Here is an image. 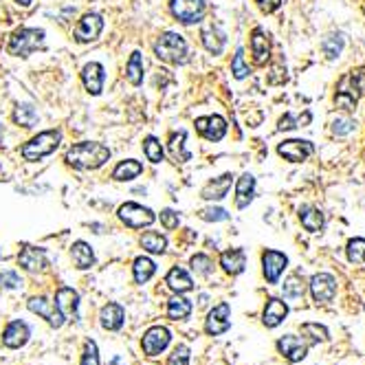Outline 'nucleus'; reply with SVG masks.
<instances>
[{"mask_svg":"<svg viewBox=\"0 0 365 365\" xmlns=\"http://www.w3.org/2000/svg\"><path fill=\"white\" fill-rule=\"evenodd\" d=\"M64 161L75 170H99L110 161V150L97 141H82L68 148Z\"/></svg>","mask_w":365,"mask_h":365,"instance_id":"f257e3e1","label":"nucleus"},{"mask_svg":"<svg viewBox=\"0 0 365 365\" xmlns=\"http://www.w3.org/2000/svg\"><path fill=\"white\" fill-rule=\"evenodd\" d=\"M365 88V68L361 71H352L348 75H344L336 84V93H334V103L336 108L341 110H354L356 103L363 95Z\"/></svg>","mask_w":365,"mask_h":365,"instance_id":"f03ea898","label":"nucleus"},{"mask_svg":"<svg viewBox=\"0 0 365 365\" xmlns=\"http://www.w3.org/2000/svg\"><path fill=\"white\" fill-rule=\"evenodd\" d=\"M62 143V130H44V133L36 135L31 141H27L22 145L20 154L24 161L29 163H36V161H42L44 156L53 154Z\"/></svg>","mask_w":365,"mask_h":365,"instance_id":"7ed1b4c3","label":"nucleus"},{"mask_svg":"<svg viewBox=\"0 0 365 365\" xmlns=\"http://www.w3.org/2000/svg\"><path fill=\"white\" fill-rule=\"evenodd\" d=\"M44 36H46L44 29H31V27L18 29L7 40V53L16 58H29L34 51L44 48Z\"/></svg>","mask_w":365,"mask_h":365,"instance_id":"20e7f679","label":"nucleus"},{"mask_svg":"<svg viewBox=\"0 0 365 365\" xmlns=\"http://www.w3.org/2000/svg\"><path fill=\"white\" fill-rule=\"evenodd\" d=\"M154 56L168 64H185L187 62V42L180 34L165 31L154 42Z\"/></svg>","mask_w":365,"mask_h":365,"instance_id":"39448f33","label":"nucleus"},{"mask_svg":"<svg viewBox=\"0 0 365 365\" xmlns=\"http://www.w3.org/2000/svg\"><path fill=\"white\" fill-rule=\"evenodd\" d=\"M117 216L130 229H143V227H150L156 220V214L150 210V207H143L139 202H123L119 207Z\"/></svg>","mask_w":365,"mask_h":365,"instance_id":"423d86ee","label":"nucleus"},{"mask_svg":"<svg viewBox=\"0 0 365 365\" xmlns=\"http://www.w3.org/2000/svg\"><path fill=\"white\" fill-rule=\"evenodd\" d=\"M170 11L182 24H196L202 22L207 5L205 0H170Z\"/></svg>","mask_w":365,"mask_h":365,"instance_id":"0eeeda50","label":"nucleus"},{"mask_svg":"<svg viewBox=\"0 0 365 365\" xmlns=\"http://www.w3.org/2000/svg\"><path fill=\"white\" fill-rule=\"evenodd\" d=\"M170 341H172V332L165 326H152L145 330L141 339V348L148 356H156L170 346Z\"/></svg>","mask_w":365,"mask_h":365,"instance_id":"6e6552de","label":"nucleus"},{"mask_svg":"<svg viewBox=\"0 0 365 365\" xmlns=\"http://www.w3.org/2000/svg\"><path fill=\"white\" fill-rule=\"evenodd\" d=\"M53 304L60 310V315L64 317V322H77V317H80V293L71 289V286L58 289Z\"/></svg>","mask_w":365,"mask_h":365,"instance_id":"1a4fd4ad","label":"nucleus"},{"mask_svg":"<svg viewBox=\"0 0 365 365\" xmlns=\"http://www.w3.org/2000/svg\"><path fill=\"white\" fill-rule=\"evenodd\" d=\"M101 31H103V18L99 14H84L82 20L77 22L73 38L80 44H88V42H95L101 36Z\"/></svg>","mask_w":365,"mask_h":365,"instance_id":"9d476101","label":"nucleus"},{"mask_svg":"<svg viewBox=\"0 0 365 365\" xmlns=\"http://www.w3.org/2000/svg\"><path fill=\"white\" fill-rule=\"evenodd\" d=\"M310 293L317 304H330L336 295V279L330 273H317L310 279Z\"/></svg>","mask_w":365,"mask_h":365,"instance_id":"9b49d317","label":"nucleus"},{"mask_svg":"<svg viewBox=\"0 0 365 365\" xmlns=\"http://www.w3.org/2000/svg\"><path fill=\"white\" fill-rule=\"evenodd\" d=\"M196 130L198 135L212 143H218L227 135V121L220 115H210V117H198L196 119Z\"/></svg>","mask_w":365,"mask_h":365,"instance_id":"f8f14e48","label":"nucleus"},{"mask_svg":"<svg viewBox=\"0 0 365 365\" xmlns=\"http://www.w3.org/2000/svg\"><path fill=\"white\" fill-rule=\"evenodd\" d=\"M231 328V306L227 302L214 306V310L207 315L205 319V332L212 334V336H218L222 332H227Z\"/></svg>","mask_w":365,"mask_h":365,"instance_id":"ddd939ff","label":"nucleus"},{"mask_svg":"<svg viewBox=\"0 0 365 365\" xmlns=\"http://www.w3.org/2000/svg\"><path fill=\"white\" fill-rule=\"evenodd\" d=\"M312 152H315V145H312L310 141H304V139H289V141L277 145V154L284 156V159L291 161V163L306 161Z\"/></svg>","mask_w":365,"mask_h":365,"instance_id":"4468645a","label":"nucleus"},{"mask_svg":"<svg viewBox=\"0 0 365 365\" xmlns=\"http://www.w3.org/2000/svg\"><path fill=\"white\" fill-rule=\"evenodd\" d=\"M286 267H289V257L284 253L273 251V249L262 253V271H264V277L269 284H277L282 273L286 271Z\"/></svg>","mask_w":365,"mask_h":365,"instance_id":"2eb2a0df","label":"nucleus"},{"mask_svg":"<svg viewBox=\"0 0 365 365\" xmlns=\"http://www.w3.org/2000/svg\"><path fill=\"white\" fill-rule=\"evenodd\" d=\"M18 264L29 273H42L48 267V259H46L44 249L27 245V247H22V251L18 253Z\"/></svg>","mask_w":365,"mask_h":365,"instance_id":"dca6fc26","label":"nucleus"},{"mask_svg":"<svg viewBox=\"0 0 365 365\" xmlns=\"http://www.w3.org/2000/svg\"><path fill=\"white\" fill-rule=\"evenodd\" d=\"M27 306H29L31 312H36V315L46 319L48 326H53V328H62L64 326V317L60 315V310L56 308L53 302H48L46 297H31L27 302Z\"/></svg>","mask_w":365,"mask_h":365,"instance_id":"f3484780","label":"nucleus"},{"mask_svg":"<svg viewBox=\"0 0 365 365\" xmlns=\"http://www.w3.org/2000/svg\"><path fill=\"white\" fill-rule=\"evenodd\" d=\"M277 350L284 359H289L291 363H299L302 359H306L308 352V344L304 339L295 336V334H286L277 341Z\"/></svg>","mask_w":365,"mask_h":365,"instance_id":"a211bd4d","label":"nucleus"},{"mask_svg":"<svg viewBox=\"0 0 365 365\" xmlns=\"http://www.w3.org/2000/svg\"><path fill=\"white\" fill-rule=\"evenodd\" d=\"M82 82H84V88L91 95H95V97L101 95L103 82H106V73H103V66L99 62H88L82 68Z\"/></svg>","mask_w":365,"mask_h":365,"instance_id":"6ab92c4d","label":"nucleus"},{"mask_svg":"<svg viewBox=\"0 0 365 365\" xmlns=\"http://www.w3.org/2000/svg\"><path fill=\"white\" fill-rule=\"evenodd\" d=\"M200 42L212 56H220L225 51V44H227V36L220 31L218 24H205L202 31H200Z\"/></svg>","mask_w":365,"mask_h":365,"instance_id":"aec40b11","label":"nucleus"},{"mask_svg":"<svg viewBox=\"0 0 365 365\" xmlns=\"http://www.w3.org/2000/svg\"><path fill=\"white\" fill-rule=\"evenodd\" d=\"M29 336H31V328L24 324V322H11L5 332H3V344L11 350H18L22 348L24 344L29 341Z\"/></svg>","mask_w":365,"mask_h":365,"instance_id":"412c9836","label":"nucleus"},{"mask_svg":"<svg viewBox=\"0 0 365 365\" xmlns=\"http://www.w3.org/2000/svg\"><path fill=\"white\" fill-rule=\"evenodd\" d=\"M251 53L255 64H267V60L271 58V40L264 29L255 27L251 31Z\"/></svg>","mask_w":365,"mask_h":365,"instance_id":"4be33fe9","label":"nucleus"},{"mask_svg":"<svg viewBox=\"0 0 365 365\" xmlns=\"http://www.w3.org/2000/svg\"><path fill=\"white\" fill-rule=\"evenodd\" d=\"M231 182H233V174H229V172L214 178V180H210L202 187L200 198H205V200H222V198H227V194L231 190Z\"/></svg>","mask_w":365,"mask_h":365,"instance_id":"5701e85b","label":"nucleus"},{"mask_svg":"<svg viewBox=\"0 0 365 365\" xmlns=\"http://www.w3.org/2000/svg\"><path fill=\"white\" fill-rule=\"evenodd\" d=\"M123 322H125V310H123V306H119L115 302L106 304L99 312V324L103 330H119L123 326Z\"/></svg>","mask_w":365,"mask_h":365,"instance_id":"b1692460","label":"nucleus"},{"mask_svg":"<svg viewBox=\"0 0 365 365\" xmlns=\"http://www.w3.org/2000/svg\"><path fill=\"white\" fill-rule=\"evenodd\" d=\"M286 315H289V306H286V302L277 299V297H271L264 306V312H262V322L267 328H277Z\"/></svg>","mask_w":365,"mask_h":365,"instance_id":"393cba45","label":"nucleus"},{"mask_svg":"<svg viewBox=\"0 0 365 365\" xmlns=\"http://www.w3.org/2000/svg\"><path fill=\"white\" fill-rule=\"evenodd\" d=\"M220 267L229 275H240L247 269V253L242 249H229L220 255Z\"/></svg>","mask_w":365,"mask_h":365,"instance_id":"a878e982","label":"nucleus"},{"mask_svg":"<svg viewBox=\"0 0 365 365\" xmlns=\"http://www.w3.org/2000/svg\"><path fill=\"white\" fill-rule=\"evenodd\" d=\"M71 257H73V264H75L77 269H80V271H86V269H91V267L95 264V253H93L91 245L84 242V240L73 242V247H71Z\"/></svg>","mask_w":365,"mask_h":365,"instance_id":"bb28decb","label":"nucleus"},{"mask_svg":"<svg viewBox=\"0 0 365 365\" xmlns=\"http://www.w3.org/2000/svg\"><path fill=\"white\" fill-rule=\"evenodd\" d=\"M255 196V178L253 174H242L236 182V207L245 210Z\"/></svg>","mask_w":365,"mask_h":365,"instance_id":"cd10ccee","label":"nucleus"},{"mask_svg":"<svg viewBox=\"0 0 365 365\" xmlns=\"http://www.w3.org/2000/svg\"><path fill=\"white\" fill-rule=\"evenodd\" d=\"M165 284L170 286V289L174 293H190L194 289V282L190 277V273L185 269H180V267H174L168 275H165Z\"/></svg>","mask_w":365,"mask_h":365,"instance_id":"c85d7f7f","label":"nucleus"},{"mask_svg":"<svg viewBox=\"0 0 365 365\" xmlns=\"http://www.w3.org/2000/svg\"><path fill=\"white\" fill-rule=\"evenodd\" d=\"M299 222L306 231L310 233H319L324 229V214L322 210H317V207L312 205H304L299 210Z\"/></svg>","mask_w":365,"mask_h":365,"instance_id":"c756f323","label":"nucleus"},{"mask_svg":"<svg viewBox=\"0 0 365 365\" xmlns=\"http://www.w3.org/2000/svg\"><path fill=\"white\" fill-rule=\"evenodd\" d=\"M185 141H187V133L185 130H180V133H174L170 137V154H172V159L178 161V163H185L192 159V152L185 148Z\"/></svg>","mask_w":365,"mask_h":365,"instance_id":"7c9ffc66","label":"nucleus"},{"mask_svg":"<svg viewBox=\"0 0 365 365\" xmlns=\"http://www.w3.org/2000/svg\"><path fill=\"white\" fill-rule=\"evenodd\" d=\"M143 174V165L141 161L137 159H128V161H121L115 170H113V178L123 182V180H135Z\"/></svg>","mask_w":365,"mask_h":365,"instance_id":"2f4dec72","label":"nucleus"},{"mask_svg":"<svg viewBox=\"0 0 365 365\" xmlns=\"http://www.w3.org/2000/svg\"><path fill=\"white\" fill-rule=\"evenodd\" d=\"M192 315V302L185 299V297H180L178 293L168 302V317L172 322H182V319H187Z\"/></svg>","mask_w":365,"mask_h":365,"instance_id":"473e14b6","label":"nucleus"},{"mask_svg":"<svg viewBox=\"0 0 365 365\" xmlns=\"http://www.w3.org/2000/svg\"><path fill=\"white\" fill-rule=\"evenodd\" d=\"M125 80L133 86H141V82H143V56H141V51H135V53L130 56V60L125 64Z\"/></svg>","mask_w":365,"mask_h":365,"instance_id":"72a5a7b5","label":"nucleus"},{"mask_svg":"<svg viewBox=\"0 0 365 365\" xmlns=\"http://www.w3.org/2000/svg\"><path fill=\"white\" fill-rule=\"evenodd\" d=\"M141 247L148 251V253H154V255H161L168 251V238L159 231H145L141 236Z\"/></svg>","mask_w":365,"mask_h":365,"instance_id":"f704fd0d","label":"nucleus"},{"mask_svg":"<svg viewBox=\"0 0 365 365\" xmlns=\"http://www.w3.org/2000/svg\"><path fill=\"white\" fill-rule=\"evenodd\" d=\"M156 273V264L154 259L145 257V255H139L135 262H133V275H135V282L137 284H145L152 275Z\"/></svg>","mask_w":365,"mask_h":365,"instance_id":"c9c22d12","label":"nucleus"},{"mask_svg":"<svg viewBox=\"0 0 365 365\" xmlns=\"http://www.w3.org/2000/svg\"><path fill=\"white\" fill-rule=\"evenodd\" d=\"M14 121L22 128H34L38 123V110L34 106H29V103H22V106H18L14 113Z\"/></svg>","mask_w":365,"mask_h":365,"instance_id":"e433bc0d","label":"nucleus"},{"mask_svg":"<svg viewBox=\"0 0 365 365\" xmlns=\"http://www.w3.org/2000/svg\"><path fill=\"white\" fill-rule=\"evenodd\" d=\"M304 293H306V282L299 273H293L284 282V297L295 299V297H304Z\"/></svg>","mask_w":365,"mask_h":365,"instance_id":"4c0bfd02","label":"nucleus"},{"mask_svg":"<svg viewBox=\"0 0 365 365\" xmlns=\"http://www.w3.org/2000/svg\"><path fill=\"white\" fill-rule=\"evenodd\" d=\"M143 152H145V156H148V161H150V163H161V161H163V156H165L163 145H161V141L156 139V137H145V141H143Z\"/></svg>","mask_w":365,"mask_h":365,"instance_id":"58836bf2","label":"nucleus"},{"mask_svg":"<svg viewBox=\"0 0 365 365\" xmlns=\"http://www.w3.org/2000/svg\"><path fill=\"white\" fill-rule=\"evenodd\" d=\"M302 332L310 339L308 346L310 344H319V341H328L330 334H328V328L319 326V324H304L302 326Z\"/></svg>","mask_w":365,"mask_h":365,"instance_id":"ea45409f","label":"nucleus"},{"mask_svg":"<svg viewBox=\"0 0 365 365\" xmlns=\"http://www.w3.org/2000/svg\"><path fill=\"white\" fill-rule=\"evenodd\" d=\"M312 121V115L310 113H304L302 117H295V115H291V113H286L282 119H279V125H277V130H293V128H304V125H308Z\"/></svg>","mask_w":365,"mask_h":365,"instance_id":"a19ab883","label":"nucleus"},{"mask_svg":"<svg viewBox=\"0 0 365 365\" xmlns=\"http://www.w3.org/2000/svg\"><path fill=\"white\" fill-rule=\"evenodd\" d=\"M348 259L352 264H363L365 262V238H352L348 242Z\"/></svg>","mask_w":365,"mask_h":365,"instance_id":"79ce46f5","label":"nucleus"},{"mask_svg":"<svg viewBox=\"0 0 365 365\" xmlns=\"http://www.w3.org/2000/svg\"><path fill=\"white\" fill-rule=\"evenodd\" d=\"M324 53L330 58V60H334L339 53L344 51V36L341 34H332V36H328V38H324Z\"/></svg>","mask_w":365,"mask_h":365,"instance_id":"37998d69","label":"nucleus"},{"mask_svg":"<svg viewBox=\"0 0 365 365\" xmlns=\"http://www.w3.org/2000/svg\"><path fill=\"white\" fill-rule=\"evenodd\" d=\"M231 73H233V77H236V80H245V77L251 73L249 64L245 62V48H238L236 56H233V60H231Z\"/></svg>","mask_w":365,"mask_h":365,"instance_id":"c03bdc74","label":"nucleus"},{"mask_svg":"<svg viewBox=\"0 0 365 365\" xmlns=\"http://www.w3.org/2000/svg\"><path fill=\"white\" fill-rule=\"evenodd\" d=\"M192 269H194L198 275H212V271H214V262H212V257H210V255L196 253V255L192 257Z\"/></svg>","mask_w":365,"mask_h":365,"instance_id":"a18cd8bd","label":"nucleus"},{"mask_svg":"<svg viewBox=\"0 0 365 365\" xmlns=\"http://www.w3.org/2000/svg\"><path fill=\"white\" fill-rule=\"evenodd\" d=\"M354 130H356V121L350 119V117H336L332 121V133L336 137H346V135L354 133Z\"/></svg>","mask_w":365,"mask_h":365,"instance_id":"49530a36","label":"nucleus"},{"mask_svg":"<svg viewBox=\"0 0 365 365\" xmlns=\"http://www.w3.org/2000/svg\"><path fill=\"white\" fill-rule=\"evenodd\" d=\"M168 365H190V348L185 344H178L170 359H168Z\"/></svg>","mask_w":365,"mask_h":365,"instance_id":"de8ad7c7","label":"nucleus"},{"mask_svg":"<svg viewBox=\"0 0 365 365\" xmlns=\"http://www.w3.org/2000/svg\"><path fill=\"white\" fill-rule=\"evenodd\" d=\"M200 218L207 222H222V220H229V212L222 210V207H207V210L200 212Z\"/></svg>","mask_w":365,"mask_h":365,"instance_id":"09e8293b","label":"nucleus"},{"mask_svg":"<svg viewBox=\"0 0 365 365\" xmlns=\"http://www.w3.org/2000/svg\"><path fill=\"white\" fill-rule=\"evenodd\" d=\"M20 286H22V277L16 271H3V273H0V289L14 291V289H20Z\"/></svg>","mask_w":365,"mask_h":365,"instance_id":"8fccbe9b","label":"nucleus"},{"mask_svg":"<svg viewBox=\"0 0 365 365\" xmlns=\"http://www.w3.org/2000/svg\"><path fill=\"white\" fill-rule=\"evenodd\" d=\"M80 365H101L99 363V350H97V344L95 341H86L84 346V354H82V363Z\"/></svg>","mask_w":365,"mask_h":365,"instance_id":"3c124183","label":"nucleus"},{"mask_svg":"<svg viewBox=\"0 0 365 365\" xmlns=\"http://www.w3.org/2000/svg\"><path fill=\"white\" fill-rule=\"evenodd\" d=\"M159 218H161V225H163L168 231H174V229H178V225H180V216H178L174 210H163Z\"/></svg>","mask_w":365,"mask_h":365,"instance_id":"603ef678","label":"nucleus"},{"mask_svg":"<svg viewBox=\"0 0 365 365\" xmlns=\"http://www.w3.org/2000/svg\"><path fill=\"white\" fill-rule=\"evenodd\" d=\"M255 3L264 14H273L282 7V0H255Z\"/></svg>","mask_w":365,"mask_h":365,"instance_id":"864d4df0","label":"nucleus"},{"mask_svg":"<svg viewBox=\"0 0 365 365\" xmlns=\"http://www.w3.org/2000/svg\"><path fill=\"white\" fill-rule=\"evenodd\" d=\"M16 3H18L20 7H29V5L34 3V0H16Z\"/></svg>","mask_w":365,"mask_h":365,"instance_id":"5fc2aeb1","label":"nucleus"},{"mask_svg":"<svg viewBox=\"0 0 365 365\" xmlns=\"http://www.w3.org/2000/svg\"><path fill=\"white\" fill-rule=\"evenodd\" d=\"M110 365H125V363L121 361V356H115V359L110 361Z\"/></svg>","mask_w":365,"mask_h":365,"instance_id":"6e6d98bb","label":"nucleus"},{"mask_svg":"<svg viewBox=\"0 0 365 365\" xmlns=\"http://www.w3.org/2000/svg\"><path fill=\"white\" fill-rule=\"evenodd\" d=\"M0 135H3V130H0Z\"/></svg>","mask_w":365,"mask_h":365,"instance_id":"4d7b16f0","label":"nucleus"}]
</instances>
